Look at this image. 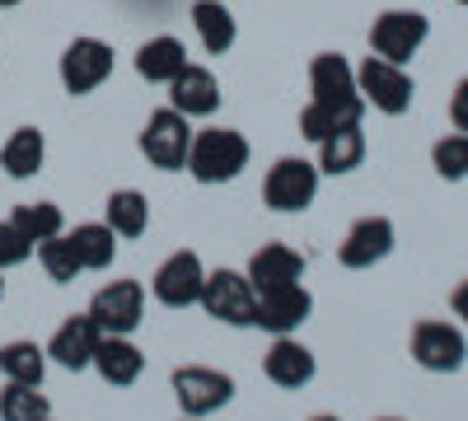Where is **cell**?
Segmentation results:
<instances>
[{
	"label": "cell",
	"mask_w": 468,
	"mask_h": 421,
	"mask_svg": "<svg viewBox=\"0 0 468 421\" xmlns=\"http://www.w3.org/2000/svg\"><path fill=\"white\" fill-rule=\"evenodd\" d=\"M249 141L244 132L234 127H207V132H192V150H187V174L216 187V183H234L249 169Z\"/></svg>",
	"instance_id": "obj_1"
},
{
	"label": "cell",
	"mask_w": 468,
	"mask_h": 421,
	"mask_svg": "<svg viewBox=\"0 0 468 421\" xmlns=\"http://www.w3.org/2000/svg\"><path fill=\"white\" fill-rule=\"evenodd\" d=\"M309 89H314V103L337 112V122H361L366 99L356 89V70L346 66V57L319 52L314 61H309Z\"/></svg>",
	"instance_id": "obj_2"
},
{
	"label": "cell",
	"mask_w": 468,
	"mask_h": 421,
	"mask_svg": "<svg viewBox=\"0 0 468 421\" xmlns=\"http://www.w3.org/2000/svg\"><path fill=\"white\" fill-rule=\"evenodd\" d=\"M202 310L211 314V319H220V323H229V328H253V319H258V290H253V281L244 277V272H207V286H202Z\"/></svg>",
	"instance_id": "obj_3"
},
{
	"label": "cell",
	"mask_w": 468,
	"mask_h": 421,
	"mask_svg": "<svg viewBox=\"0 0 468 421\" xmlns=\"http://www.w3.org/2000/svg\"><path fill=\"white\" fill-rule=\"evenodd\" d=\"M187 150H192V127L178 108H160L150 112V122L141 127V155L165 169V174H178L187 169Z\"/></svg>",
	"instance_id": "obj_4"
},
{
	"label": "cell",
	"mask_w": 468,
	"mask_h": 421,
	"mask_svg": "<svg viewBox=\"0 0 468 421\" xmlns=\"http://www.w3.org/2000/svg\"><path fill=\"white\" fill-rule=\"evenodd\" d=\"M319 197V164H309V160H300V155H286V160H277L267 169V178H262V202L271 206V211H304L309 202Z\"/></svg>",
	"instance_id": "obj_5"
},
{
	"label": "cell",
	"mask_w": 468,
	"mask_h": 421,
	"mask_svg": "<svg viewBox=\"0 0 468 421\" xmlns=\"http://www.w3.org/2000/svg\"><path fill=\"white\" fill-rule=\"evenodd\" d=\"M356 89H361L366 108L375 103L379 112H388V118L408 112V108H412V94H417L412 75H408L403 66H394V61H384V57H366V61H361V70H356Z\"/></svg>",
	"instance_id": "obj_6"
},
{
	"label": "cell",
	"mask_w": 468,
	"mask_h": 421,
	"mask_svg": "<svg viewBox=\"0 0 468 421\" xmlns=\"http://www.w3.org/2000/svg\"><path fill=\"white\" fill-rule=\"evenodd\" d=\"M90 319L99 323V332L108 337H132L145 319V286L141 281H108L94 300H90Z\"/></svg>",
	"instance_id": "obj_7"
},
{
	"label": "cell",
	"mask_w": 468,
	"mask_h": 421,
	"mask_svg": "<svg viewBox=\"0 0 468 421\" xmlns=\"http://www.w3.org/2000/svg\"><path fill=\"white\" fill-rule=\"evenodd\" d=\"M174 398L187 416H211L234 398V379L211 365H178L174 370Z\"/></svg>",
	"instance_id": "obj_8"
},
{
	"label": "cell",
	"mask_w": 468,
	"mask_h": 421,
	"mask_svg": "<svg viewBox=\"0 0 468 421\" xmlns=\"http://www.w3.org/2000/svg\"><path fill=\"white\" fill-rule=\"evenodd\" d=\"M426 33H431V24H426L417 10H384L375 24H370V52L384 57V61H412L417 47L426 43Z\"/></svg>",
	"instance_id": "obj_9"
},
{
	"label": "cell",
	"mask_w": 468,
	"mask_h": 421,
	"mask_svg": "<svg viewBox=\"0 0 468 421\" xmlns=\"http://www.w3.org/2000/svg\"><path fill=\"white\" fill-rule=\"evenodd\" d=\"M468 356V342L454 323H441V319H421L412 328V361L431 374H454Z\"/></svg>",
	"instance_id": "obj_10"
},
{
	"label": "cell",
	"mask_w": 468,
	"mask_h": 421,
	"mask_svg": "<svg viewBox=\"0 0 468 421\" xmlns=\"http://www.w3.org/2000/svg\"><path fill=\"white\" fill-rule=\"evenodd\" d=\"M202 286H207V267L197 253H174L160 262V272L150 277V290L154 300L165 304V310H187V304H197L202 300Z\"/></svg>",
	"instance_id": "obj_11"
},
{
	"label": "cell",
	"mask_w": 468,
	"mask_h": 421,
	"mask_svg": "<svg viewBox=\"0 0 468 421\" xmlns=\"http://www.w3.org/2000/svg\"><path fill=\"white\" fill-rule=\"evenodd\" d=\"M108 75H112V47L99 43V37H75V43L61 52V85L75 99L94 94Z\"/></svg>",
	"instance_id": "obj_12"
},
{
	"label": "cell",
	"mask_w": 468,
	"mask_h": 421,
	"mask_svg": "<svg viewBox=\"0 0 468 421\" xmlns=\"http://www.w3.org/2000/svg\"><path fill=\"white\" fill-rule=\"evenodd\" d=\"M394 253V225H388L384 216H366L346 229V239L337 248V262L351 267V272H361V267H375L379 258Z\"/></svg>",
	"instance_id": "obj_13"
},
{
	"label": "cell",
	"mask_w": 468,
	"mask_h": 421,
	"mask_svg": "<svg viewBox=\"0 0 468 421\" xmlns=\"http://www.w3.org/2000/svg\"><path fill=\"white\" fill-rule=\"evenodd\" d=\"M309 310H314V300H309V290L300 281L295 286H277V290H258V319H253V328H267V332L286 337V332H295L309 319Z\"/></svg>",
	"instance_id": "obj_14"
},
{
	"label": "cell",
	"mask_w": 468,
	"mask_h": 421,
	"mask_svg": "<svg viewBox=\"0 0 468 421\" xmlns=\"http://www.w3.org/2000/svg\"><path fill=\"white\" fill-rule=\"evenodd\" d=\"M169 108H178L183 118H211L220 108V80L207 66H183L174 80H169Z\"/></svg>",
	"instance_id": "obj_15"
},
{
	"label": "cell",
	"mask_w": 468,
	"mask_h": 421,
	"mask_svg": "<svg viewBox=\"0 0 468 421\" xmlns=\"http://www.w3.org/2000/svg\"><path fill=\"white\" fill-rule=\"evenodd\" d=\"M99 323L90 319V314H75V319H66L57 332H52V342H48V356L61 365V370H85V365H94V352H99Z\"/></svg>",
	"instance_id": "obj_16"
},
{
	"label": "cell",
	"mask_w": 468,
	"mask_h": 421,
	"mask_svg": "<svg viewBox=\"0 0 468 421\" xmlns=\"http://www.w3.org/2000/svg\"><path fill=\"white\" fill-rule=\"evenodd\" d=\"M262 374L277 389H304L309 379H314V352L300 347V342L286 332V337L271 342V352L262 356Z\"/></svg>",
	"instance_id": "obj_17"
},
{
	"label": "cell",
	"mask_w": 468,
	"mask_h": 421,
	"mask_svg": "<svg viewBox=\"0 0 468 421\" xmlns=\"http://www.w3.org/2000/svg\"><path fill=\"white\" fill-rule=\"evenodd\" d=\"M253 290H277V286H295L304 277V258L291 248V244H262L253 258H249V272Z\"/></svg>",
	"instance_id": "obj_18"
},
{
	"label": "cell",
	"mask_w": 468,
	"mask_h": 421,
	"mask_svg": "<svg viewBox=\"0 0 468 421\" xmlns=\"http://www.w3.org/2000/svg\"><path fill=\"white\" fill-rule=\"evenodd\" d=\"M94 370L103 374V384H112V389H132L136 379H141V370H145V356H141V347L132 337H99V352H94Z\"/></svg>",
	"instance_id": "obj_19"
},
{
	"label": "cell",
	"mask_w": 468,
	"mask_h": 421,
	"mask_svg": "<svg viewBox=\"0 0 468 421\" xmlns=\"http://www.w3.org/2000/svg\"><path fill=\"white\" fill-rule=\"evenodd\" d=\"M183 66H187V47L178 43L174 33L150 37V43H141V52H136V75L150 80V85H169Z\"/></svg>",
	"instance_id": "obj_20"
},
{
	"label": "cell",
	"mask_w": 468,
	"mask_h": 421,
	"mask_svg": "<svg viewBox=\"0 0 468 421\" xmlns=\"http://www.w3.org/2000/svg\"><path fill=\"white\" fill-rule=\"evenodd\" d=\"M361 160H366L361 122H346L319 141V174H351V169H361Z\"/></svg>",
	"instance_id": "obj_21"
},
{
	"label": "cell",
	"mask_w": 468,
	"mask_h": 421,
	"mask_svg": "<svg viewBox=\"0 0 468 421\" xmlns=\"http://www.w3.org/2000/svg\"><path fill=\"white\" fill-rule=\"evenodd\" d=\"M192 28H197V37H202V47L211 52V57H225L229 47H234V15L225 10V0H197L192 5Z\"/></svg>",
	"instance_id": "obj_22"
},
{
	"label": "cell",
	"mask_w": 468,
	"mask_h": 421,
	"mask_svg": "<svg viewBox=\"0 0 468 421\" xmlns=\"http://www.w3.org/2000/svg\"><path fill=\"white\" fill-rule=\"evenodd\" d=\"M43 160H48V141L37 127H19L5 145H0V169L10 178H33L43 169Z\"/></svg>",
	"instance_id": "obj_23"
},
{
	"label": "cell",
	"mask_w": 468,
	"mask_h": 421,
	"mask_svg": "<svg viewBox=\"0 0 468 421\" xmlns=\"http://www.w3.org/2000/svg\"><path fill=\"white\" fill-rule=\"evenodd\" d=\"M108 229L117 239H141L150 229V202L136 193V187H117L108 197Z\"/></svg>",
	"instance_id": "obj_24"
},
{
	"label": "cell",
	"mask_w": 468,
	"mask_h": 421,
	"mask_svg": "<svg viewBox=\"0 0 468 421\" xmlns=\"http://www.w3.org/2000/svg\"><path fill=\"white\" fill-rule=\"evenodd\" d=\"M70 244H75V253H80L85 272H103V267H112V258H117V235L108 229V220H103V225H99V220L75 225V229H70Z\"/></svg>",
	"instance_id": "obj_25"
},
{
	"label": "cell",
	"mask_w": 468,
	"mask_h": 421,
	"mask_svg": "<svg viewBox=\"0 0 468 421\" xmlns=\"http://www.w3.org/2000/svg\"><path fill=\"white\" fill-rule=\"evenodd\" d=\"M52 403L43 394V384H19V379H5L0 389V421H48Z\"/></svg>",
	"instance_id": "obj_26"
},
{
	"label": "cell",
	"mask_w": 468,
	"mask_h": 421,
	"mask_svg": "<svg viewBox=\"0 0 468 421\" xmlns=\"http://www.w3.org/2000/svg\"><path fill=\"white\" fill-rule=\"evenodd\" d=\"M0 374L19 379V384H43L48 352L37 342H10V347H0Z\"/></svg>",
	"instance_id": "obj_27"
},
{
	"label": "cell",
	"mask_w": 468,
	"mask_h": 421,
	"mask_svg": "<svg viewBox=\"0 0 468 421\" xmlns=\"http://www.w3.org/2000/svg\"><path fill=\"white\" fill-rule=\"evenodd\" d=\"M10 220L19 225V235H24L33 248H37V244H48V239H57V235H61V225H66L57 202H24Z\"/></svg>",
	"instance_id": "obj_28"
},
{
	"label": "cell",
	"mask_w": 468,
	"mask_h": 421,
	"mask_svg": "<svg viewBox=\"0 0 468 421\" xmlns=\"http://www.w3.org/2000/svg\"><path fill=\"white\" fill-rule=\"evenodd\" d=\"M37 262H43V272H48L57 286H66V281H75V277L85 272L80 253H75V244H70V235H57V239H48V244H37Z\"/></svg>",
	"instance_id": "obj_29"
},
{
	"label": "cell",
	"mask_w": 468,
	"mask_h": 421,
	"mask_svg": "<svg viewBox=\"0 0 468 421\" xmlns=\"http://www.w3.org/2000/svg\"><path fill=\"white\" fill-rule=\"evenodd\" d=\"M431 164H436V174H441V178H450V183L468 178V136H463V132H454V136L436 141Z\"/></svg>",
	"instance_id": "obj_30"
},
{
	"label": "cell",
	"mask_w": 468,
	"mask_h": 421,
	"mask_svg": "<svg viewBox=\"0 0 468 421\" xmlns=\"http://www.w3.org/2000/svg\"><path fill=\"white\" fill-rule=\"evenodd\" d=\"M337 127H346V122H337V112L324 108V103H314V99H309V108L300 112V136L314 141V145H319L328 132H337Z\"/></svg>",
	"instance_id": "obj_31"
},
{
	"label": "cell",
	"mask_w": 468,
	"mask_h": 421,
	"mask_svg": "<svg viewBox=\"0 0 468 421\" xmlns=\"http://www.w3.org/2000/svg\"><path fill=\"white\" fill-rule=\"evenodd\" d=\"M28 253H33V244L19 235V225L15 220H0V272H5V267L28 262Z\"/></svg>",
	"instance_id": "obj_32"
},
{
	"label": "cell",
	"mask_w": 468,
	"mask_h": 421,
	"mask_svg": "<svg viewBox=\"0 0 468 421\" xmlns=\"http://www.w3.org/2000/svg\"><path fill=\"white\" fill-rule=\"evenodd\" d=\"M450 122L468 136V80H459L454 94H450Z\"/></svg>",
	"instance_id": "obj_33"
},
{
	"label": "cell",
	"mask_w": 468,
	"mask_h": 421,
	"mask_svg": "<svg viewBox=\"0 0 468 421\" xmlns=\"http://www.w3.org/2000/svg\"><path fill=\"white\" fill-rule=\"evenodd\" d=\"M454 314H459V319L468 323V281H463V286L454 290Z\"/></svg>",
	"instance_id": "obj_34"
},
{
	"label": "cell",
	"mask_w": 468,
	"mask_h": 421,
	"mask_svg": "<svg viewBox=\"0 0 468 421\" xmlns=\"http://www.w3.org/2000/svg\"><path fill=\"white\" fill-rule=\"evenodd\" d=\"M10 5H19V0H0V10H10Z\"/></svg>",
	"instance_id": "obj_35"
},
{
	"label": "cell",
	"mask_w": 468,
	"mask_h": 421,
	"mask_svg": "<svg viewBox=\"0 0 468 421\" xmlns=\"http://www.w3.org/2000/svg\"><path fill=\"white\" fill-rule=\"evenodd\" d=\"M314 421H337V416H328V412H319V416H314Z\"/></svg>",
	"instance_id": "obj_36"
},
{
	"label": "cell",
	"mask_w": 468,
	"mask_h": 421,
	"mask_svg": "<svg viewBox=\"0 0 468 421\" xmlns=\"http://www.w3.org/2000/svg\"><path fill=\"white\" fill-rule=\"evenodd\" d=\"M0 300H5V281H0Z\"/></svg>",
	"instance_id": "obj_37"
},
{
	"label": "cell",
	"mask_w": 468,
	"mask_h": 421,
	"mask_svg": "<svg viewBox=\"0 0 468 421\" xmlns=\"http://www.w3.org/2000/svg\"><path fill=\"white\" fill-rule=\"evenodd\" d=\"M379 421H399V416H379Z\"/></svg>",
	"instance_id": "obj_38"
},
{
	"label": "cell",
	"mask_w": 468,
	"mask_h": 421,
	"mask_svg": "<svg viewBox=\"0 0 468 421\" xmlns=\"http://www.w3.org/2000/svg\"><path fill=\"white\" fill-rule=\"evenodd\" d=\"M183 421H202V416H183Z\"/></svg>",
	"instance_id": "obj_39"
},
{
	"label": "cell",
	"mask_w": 468,
	"mask_h": 421,
	"mask_svg": "<svg viewBox=\"0 0 468 421\" xmlns=\"http://www.w3.org/2000/svg\"><path fill=\"white\" fill-rule=\"evenodd\" d=\"M459 5H468V0H459Z\"/></svg>",
	"instance_id": "obj_40"
},
{
	"label": "cell",
	"mask_w": 468,
	"mask_h": 421,
	"mask_svg": "<svg viewBox=\"0 0 468 421\" xmlns=\"http://www.w3.org/2000/svg\"><path fill=\"white\" fill-rule=\"evenodd\" d=\"M48 421H52V416H48Z\"/></svg>",
	"instance_id": "obj_41"
}]
</instances>
